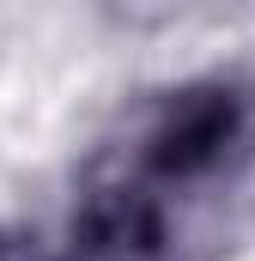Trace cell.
Masks as SVG:
<instances>
[{
    "instance_id": "6da1fadb",
    "label": "cell",
    "mask_w": 255,
    "mask_h": 261,
    "mask_svg": "<svg viewBox=\"0 0 255 261\" xmlns=\"http://www.w3.org/2000/svg\"><path fill=\"white\" fill-rule=\"evenodd\" d=\"M237 140H243V97L231 85L170 91L164 110L146 122L140 146H134V176L152 182L158 195L183 189V182H200L231 158Z\"/></svg>"
},
{
    "instance_id": "7a4b0ae2",
    "label": "cell",
    "mask_w": 255,
    "mask_h": 261,
    "mask_svg": "<svg viewBox=\"0 0 255 261\" xmlns=\"http://www.w3.org/2000/svg\"><path fill=\"white\" fill-rule=\"evenodd\" d=\"M200 0H104V12L122 24V31H164L176 18H189Z\"/></svg>"
}]
</instances>
